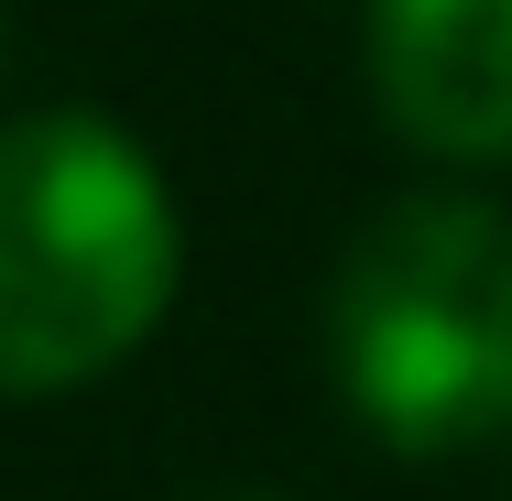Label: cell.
<instances>
[{"label": "cell", "instance_id": "cell-1", "mask_svg": "<svg viewBox=\"0 0 512 501\" xmlns=\"http://www.w3.org/2000/svg\"><path fill=\"white\" fill-rule=\"evenodd\" d=\"M175 273V186L120 120L44 109L0 131V403L120 371L164 327Z\"/></svg>", "mask_w": 512, "mask_h": 501}, {"label": "cell", "instance_id": "cell-2", "mask_svg": "<svg viewBox=\"0 0 512 501\" xmlns=\"http://www.w3.org/2000/svg\"><path fill=\"white\" fill-rule=\"evenodd\" d=\"M327 360L382 447H491L512 425V218L480 197L382 207L327 284Z\"/></svg>", "mask_w": 512, "mask_h": 501}, {"label": "cell", "instance_id": "cell-3", "mask_svg": "<svg viewBox=\"0 0 512 501\" xmlns=\"http://www.w3.org/2000/svg\"><path fill=\"white\" fill-rule=\"evenodd\" d=\"M371 88L414 153L512 164V0H371Z\"/></svg>", "mask_w": 512, "mask_h": 501}]
</instances>
